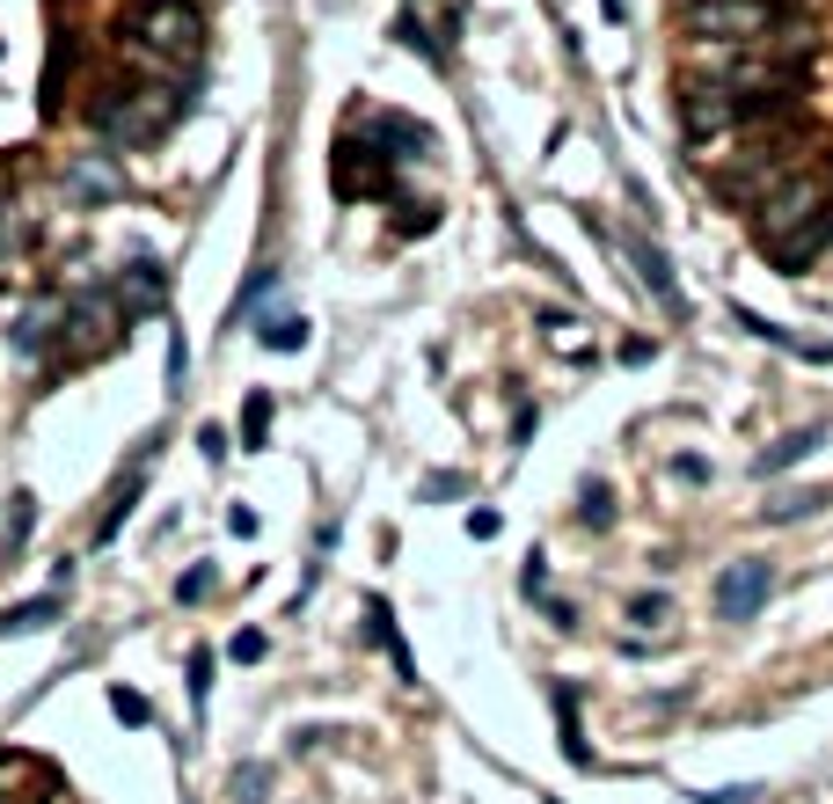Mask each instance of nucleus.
<instances>
[{"label": "nucleus", "mask_w": 833, "mask_h": 804, "mask_svg": "<svg viewBox=\"0 0 833 804\" xmlns=\"http://www.w3.org/2000/svg\"><path fill=\"white\" fill-rule=\"evenodd\" d=\"M59 614H67V600H59V593L22 600V607H8V614H0V636H37V630H52Z\"/></svg>", "instance_id": "obj_14"}, {"label": "nucleus", "mask_w": 833, "mask_h": 804, "mask_svg": "<svg viewBox=\"0 0 833 804\" xmlns=\"http://www.w3.org/2000/svg\"><path fill=\"white\" fill-rule=\"evenodd\" d=\"M73 330V351H67V366H88V359H103L110 344L124 336V308H118V293H73L67 300V322H59V336Z\"/></svg>", "instance_id": "obj_3"}, {"label": "nucleus", "mask_w": 833, "mask_h": 804, "mask_svg": "<svg viewBox=\"0 0 833 804\" xmlns=\"http://www.w3.org/2000/svg\"><path fill=\"white\" fill-rule=\"evenodd\" d=\"M205 695H212V651H191V702L205 710Z\"/></svg>", "instance_id": "obj_30"}, {"label": "nucleus", "mask_w": 833, "mask_h": 804, "mask_svg": "<svg viewBox=\"0 0 833 804\" xmlns=\"http://www.w3.org/2000/svg\"><path fill=\"white\" fill-rule=\"evenodd\" d=\"M139 490H147V461H139L132 475H124V490L110 498V512H103V526H96V542H118V526H124V512L139 505Z\"/></svg>", "instance_id": "obj_18"}, {"label": "nucleus", "mask_w": 833, "mask_h": 804, "mask_svg": "<svg viewBox=\"0 0 833 804\" xmlns=\"http://www.w3.org/2000/svg\"><path fill=\"white\" fill-rule=\"evenodd\" d=\"M30 526H37V498H30V490H16V512H8V556H22Z\"/></svg>", "instance_id": "obj_22"}, {"label": "nucleus", "mask_w": 833, "mask_h": 804, "mask_svg": "<svg viewBox=\"0 0 833 804\" xmlns=\"http://www.w3.org/2000/svg\"><path fill=\"white\" fill-rule=\"evenodd\" d=\"M308 330H314L308 315H271V322H257L263 351H300V344H308Z\"/></svg>", "instance_id": "obj_19"}, {"label": "nucleus", "mask_w": 833, "mask_h": 804, "mask_svg": "<svg viewBox=\"0 0 833 804\" xmlns=\"http://www.w3.org/2000/svg\"><path fill=\"white\" fill-rule=\"evenodd\" d=\"M520 585H526V593H541V585H549V563H541V556H526V571H520Z\"/></svg>", "instance_id": "obj_37"}, {"label": "nucleus", "mask_w": 833, "mask_h": 804, "mask_svg": "<svg viewBox=\"0 0 833 804\" xmlns=\"http://www.w3.org/2000/svg\"><path fill=\"white\" fill-rule=\"evenodd\" d=\"M819 446H826V424H804V432H782L775 446H761V461H753V475H790L797 461H812Z\"/></svg>", "instance_id": "obj_11"}, {"label": "nucleus", "mask_w": 833, "mask_h": 804, "mask_svg": "<svg viewBox=\"0 0 833 804\" xmlns=\"http://www.w3.org/2000/svg\"><path fill=\"white\" fill-rule=\"evenodd\" d=\"M629 257H636V271H643V285H651V293H659V308L665 315H688V293H680V279H673V263H665V249L659 242H629Z\"/></svg>", "instance_id": "obj_9"}, {"label": "nucleus", "mask_w": 833, "mask_h": 804, "mask_svg": "<svg viewBox=\"0 0 833 804\" xmlns=\"http://www.w3.org/2000/svg\"><path fill=\"white\" fill-rule=\"evenodd\" d=\"M212 585H220V571H212V563H198V571L175 577V600H212Z\"/></svg>", "instance_id": "obj_26"}, {"label": "nucleus", "mask_w": 833, "mask_h": 804, "mask_svg": "<svg viewBox=\"0 0 833 804\" xmlns=\"http://www.w3.org/2000/svg\"><path fill=\"white\" fill-rule=\"evenodd\" d=\"M731 124H753L739 88H724V81H680V132H688L694 147L716 140V132H731Z\"/></svg>", "instance_id": "obj_4"}, {"label": "nucleus", "mask_w": 833, "mask_h": 804, "mask_svg": "<svg viewBox=\"0 0 833 804\" xmlns=\"http://www.w3.org/2000/svg\"><path fill=\"white\" fill-rule=\"evenodd\" d=\"M373 147H395V161H410V154L432 147V132H424L416 118H373Z\"/></svg>", "instance_id": "obj_16"}, {"label": "nucleus", "mask_w": 833, "mask_h": 804, "mask_svg": "<svg viewBox=\"0 0 833 804\" xmlns=\"http://www.w3.org/2000/svg\"><path fill=\"white\" fill-rule=\"evenodd\" d=\"M59 322H67V300H37V308H22V315L8 322V351H16V359H37V351L52 344Z\"/></svg>", "instance_id": "obj_8"}, {"label": "nucleus", "mask_w": 833, "mask_h": 804, "mask_svg": "<svg viewBox=\"0 0 833 804\" xmlns=\"http://www.w3.org/2000/svg\"><path fill=\"white\" fill-rule=\"evenodd\" d=\"M498 526H504V520H498V512H490V505H483V512H469V534H475V542H490Z\"/></svg>", "instance_id": "obj_35"}, {"label": "nucleus", "mask_w": 833, "mask_h": 804, "mask_svg": "<svg viewBox=\"0 0 833 804\" xmlns=\"http://www.w3.org/2000/svg\"><path fill=\"white\" fill-rule=\"evenodd\" d=\"M388 154L373 140H337V198H388Z\"/></svg>", "instance_id": "obj_7"}, {"label": "nucleus", "mask_w": 833, "mask_h": 804, "mask_svg": "<svg viewBox=\"0 0 833 804\" xmlns=\"http://www.w3.org/2000/svg\"><path fill=\"white\" fill-rule=\"evenodd\" d=\"M183 373H191V351H183V330L169 336V388H183Z\"/></svg>", "instance_id": "obj_32"}, {"label": "nucleus", "mask_w": 833, "mask_h": 804, "mask_svg": "<svg viewBox=\"0 0 833 804\" xmlns=\"http://www.w3.org/2000/svg\"><path fill=\"white\" fill-rule=\"evenodd\" d=\"M680 30L694 44H731V52H761L790 30V0H688Z\"/></svg>", "instance_id": "obj_2"}, {"label": "nucleus", "mask_w": 833, "mask_h": 804, "mask_svg": "<svg viewBox=\"0 0 833 804\" xmlns=\"http://www.w3.org/2000/svg\"><path fill=\"white\" fill-rule=\"evenodd\" d=\"M826 257H833V242H826Z\"/></svg>", "instance_id": "obj_40"}, {"label": "nucleus", "mask_w": 833, "mask_h": 804, "mask_svg": "<svg viewBox=\"0 0 833 804\" xmlns=\"http://www.w3.org/2000/svg\"><path fill=\"white\" fill-rule=\"evenodd\" d=\"M110 293H118L124 322H139V315H154V308H161V293H169V279H161V263H132V271H124V279L110 285Z\"/></svg>", "instance_id": "obj_10"}, {"label": "nucleus", "mask_w": 833, "mask_h": 804, "mask_svg": "<svg viewBox=\"0 0 833 804\" xmlns=\"http://www.w3.org/2000/svg\"><path fill=\"white\" fill-rule=\"evenodd\" d=\"M578 520H585V526H614V490L608 483H585V490H578Z\"/></svg>", "instance_id": "obj_20"}, {"label": "nucleus", "mask_w": 833, "mask_h": 804, "mask_svg": "<svg viewBox=\"0 0 833 804\" xmlns=\"http://www.w3.org/2000/svg\"><path fill=\"white\" fill-rule=\"evenodd\" d=\"M629 622H665V600L659 593H636V600H629Z\"/></svg>", "instance_id": "obj_33"}, {"label": "nucleus", "mask_w": 833, "mask_h": 804, "mask_svg": "<svg viewBox=\"0 0 833 804\" xmlns=\"http://www.w3.org/2000/svg\"><path fill=\"white\" fill-rule=\"evenodd\" d=\"M139 8H154V0H139Z\"/></svg>", "instance_id": "obj_39"}, {"label": "nucleus", "mask_w": 833, "mask_h": 804, "mask_svg": "<svg viewBox=\"0 0 833 804\" xmlns=\"http://www.w3.org/2000/svg\"><path fill=\"white\" fill-rule=\"evenodd\" d=\"M819 505H826L819 490H797V498H775V505H767V520H804V512H819Z\"/></svg>", "instance_id": "obj_27"}, {"label": "nucleus", "mask_w": 833, "mask_h": 804, "mask_svg": "<svg viewBox=\"0 0 833 804\" xmlns=\"http://www.w3.org/2000/svg\"><path fill=\"white\" fill-rule=\"evenodd\" d=\"M110 710H118L124 724H147V717H154V702L139 695V687H110Z\"/></svg>", "instance_id": "obj_25"}, {"label": "nucleus", "mask_w": 833, "mask_h": 804, "mask_svg": "<svg viewBox=\"0 0 833 804\" xmlns=\"http://www.w3.org/2000/svg\"><path fill=\"white\" fill-rule=\"evenodd\" d=\"M263 783H271V768H263V761L234 768V804H263Z\"/></svg>", "instance_id": "obj_24"}, {"label": "nucleus", "mask_w": 833, "mask_h": 804, "mask_svg": "<svg viewBox=\"0 0 833 804\" xmlns=\"http://www.w3.org/2000/svg\"><path fill=\"white\" fill-rule=\"evenodd\" d=\"M555 717H563V753H571V768H585L592 753H585V732H578V687L571 681H555Z\"/></svg>", "instance_id": "obj_17"}, {"label": "nucleus", "mask_w": 833, "mask_h": 804, "mask_svg": "<svg viewBox=\"0 0 833 804\" xmlns=\"http://www.w3.org/2000/svg\"><path fill=\"white\" fill-rule=\"evenodd\" d=\"M753 797H761V790H753V783H731V790H710V797H702V804H753Z\"/></svg>", "instance_id": "obj_34"}, {"label": "nucleus", "mask_w": 833, "mask_h": 804, "mask_svg": "<svg viewBox=\"0 0 833 804\" xmlns=\"http://www.w3.org/2000/svg\"><path fill=\"white\" fill-rule=\"evenodd\" d=\"M365 614H373V644H381L388 659H395V673L416 687V659H410V644L395 636V614H388V600H365Z\"/></svg>", "instance_id": "obj_15"}, {"label": "nucleus", "mask_w": 833, "mask_h": 804, "mask_svg": "<svg viewBox=\"0 0 833 804\" xmlns=\"http://www.w3.org/2000/svg\"><path fill=\"white\" fill-rule=\"evenodd\" d=\"M395 228H402V234H432V228H439V212H432V205H410Z\"/></svg>", "instance_id": "obj_31"}, {"label": "nucleus", "mask_w": 833, "mask_h": 804, "mask_svg": "<svg viewBox=\"0 0 833 804\" xmlns=\"http://www.w3.org/2000/svg\"><path fill=\"white\" fill-rule=\"evenodd\" d=\"M767 593H775L767 556H739V563H724V571H716L710 607H716V622H753V614L767 607Z\"/></svg>", "instance_id": "obj_5"}, {"label": "nucleus", "mask_w": 833, "mask_h": 804, "mask_svg": "<svg viewBox=\"0 0 833 804\" xmlns=\"http://www.w3.org/2000/svg\"><path fill=\"white\" fill-rule=\"evenodd\" d=\"M132 37L147 44L154 59H191L198 52V37H205V22H198L191 0H154V8H139Z\"/></svg>", "instance_id": "obj_6"}, {"label": "nucleus", "mask_w": 833, "mask_h": 804, "mask_svg": "<svg viewBox=\"0 0 833 804\" xmlns=\"http://www.w3.org/2000/svg\"><path fill=\"white\" fill-rule=\"evenodd\" d=\"M739 322H746L761 344H782L790 359H804V366H833V344H804L797 330H782V322H767V315H753V308H739Z\"/></svg>", "instance_id": "obj_12"}, {"label": "nucleus", "mask_w": 833, "mask_h": 804, "mask_svg": "<svg viewBox=\"0 0 833 804\" xmlns=\"http://www.w3.org/2000/svg\"><path fill=\"white\" fill-rule=\"evenodd\" d=\"M271 285H278V271H257V279L242 285V300H234V322H242V315H257V308H263V293H271Z\"/></svg>", "instance_id": "obj_28"}, {"label": "nucleus", "mask_w": 833, "mask_h": 804, "mask_svg": "<svg viewBox=\"0 0 833 804\" xmlns=\"http://www.w3.org/2000/svg\"><path fill=\"white\" fill-rule=\"evenodd\" d=\"M67 191L73 198H124V175L110 169V154H81L67 169Z\"/></svg>", "instance_id": "obj_13"}, {"label": "nucleus", "mask_w": 833, "mask_h": 804, "mask_svg": "<svg viewBox=\"0 0 833 804\" xmlns=\"http://www.w3.org/2000/svg\"><path fill=\"white\" fill-rule=\"evenodd\" d=\"M198 446H205V461H227V432H220V424H205V432H198Z\"/></svg>", "instance_id": "obj_36"}, {"label": "nucleus", "mask_w": 833, "mask_h": 804, "mask_svg": "<svg viewBox=\"0 0 833 804\" xmlns=\"http://www.w3.org/2000/svg\"><path fill=\"white\" fill-rule=\"evenodd\" d=\"M183 110H191L183 88H169V81H124V88H103V103L88 110V118H96V132H103L110 147H154Z\"/></svg>", "instance_id": "obj_1"}, {"label": "nucleus", "mask_w": 833, "mask_h": 804, "mask_svg": "<svg viewBox=\"0 0 833 804\" xmlns=\"http://www.w3.org/2000/svg\"><path fill=\"white\" fill-rule=\"evenodd\" d=\"M0 249H8V205H0Z\"/></svg>", "instance_id": "obj_38"}, {"label": "nucleus", "mask_w": 833, "mask_h": 804, "mask_svg": "<svg viewBox=\"0 0 833 804\" xmlns=\"http://www.w3.org/2000/svg\"><path fill=\"white\" fill-rule=\"evenodd\" d=\"M263 439H271V395L257 388V395L242 402V446H263Z\"/></svg>", "instance_id": "obj_21"}, {"label": "nucleus", "mask_w": 833, "mask_h": 804, "mask_svg": "<svg viewBox=\"0 0 833 804\" xmlns=\"http://www.w3.org/2000/svg\"><path fill=\"white\" fill-rule=\"evenodd\" d=\"M541 330H549V344H555V351H571V359H578V351H585V336H578V322H571V315H555V308H549V315H541Z\"/></svg>", "instance_id": "obj_23"}, {"label": "nucleus", "mask_w": 833, "mask_h": 804, "mask_svg": "<svg viewBox=\"0 0 833 804\" xmlns=\"http://www.w3.org/2000/svg\"><path fill=\"white\" fill-rule=\"evenodd\" d=\"M263 651H271V644H263V630H242L234 644H227V659H234V665H257Z\"/></svg>", "instance_id": "obj_29"}]
</instances>
